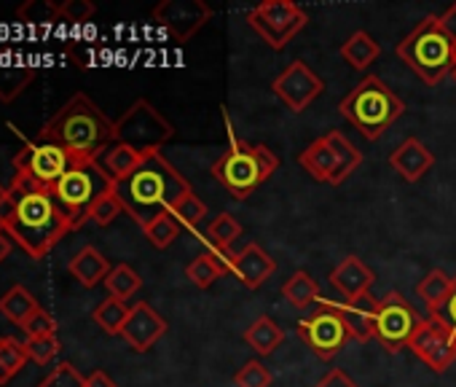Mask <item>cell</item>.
I'll use <instances>...</instances> for the list:
<instances>
[{
    "label": "cell",
    "mask_w": 456,
    "mask_h": 387,
    "mask_svg": "<svg viewBox=\"0 0 456 387\" xmlns=\"http://www.w3.org/2000/svg\"><path fill=\"white\" fill-rule=\"evenodd\" d=\"M116 197L124 205V213L142 229L164 213H172L180 200H185L191 183L180 175L175 164L167 161L161 151H153L142 164L124 180L116 183Z\"/></svg>",
    "instance_id": "cell-1"
},
{
    "label": "cell",
    "mask_w": 456,
    "mask_h": 387,
    "mask_svg": "<svg viewBox=\"0 0 456 387\" xmlns=\"http://www.w3.org/2000/svg\"><path fill=\"white\" fill-rule=\"evenodd\" d=\"M9 191L14 200V216L6 226V235L14 237V243H20L28 256L44 259L68 232H73L52 188L14 175Z\"/></svg>",
    "instance_id": "cell-2"
},
{
    "label": "cell",
    "mask_w": 456,
    "mask_h": 387,
    "mask_svg": "<svg viewBox=\"0 0 456 387\" xmlns=\"http://www.w3.org/2000/svg\"><path fill=\"white\" fill-rule=\"evenodd\" d=\"M116 124L97 108V103L78 92L73 95L41 129V140L57 143L76 159H97L113 143Z\"/></svg>",
    "instance_id": "cell-3"
},
{
    "label": "cell",
    "mask_w": 456,
    "mask_h": 387,
    "mask_svg": "<svg viewBox=\"0 0 456 387\" xmlns=\"http://www.w3.org/2000/svg\"><path fill=\"white\" fill-rule=\"evenodd\" d=\"M277 169H280V159L269 145L237 140L232 132V145H228L212 164V177L232 194L234 200L245 202Z\"/></svg>",
    "instance_id": "cell-4"
},
{
    "label": "cell",
    "mask_w": 456,
    "mask_h": 387,
    "mask_svg": "<svg viewBox=\"0 0 456 387\" xmlns=\"http://www.w3.org/2000/svg\"><path fill=\"white\" fill-rule=\"evenodd\" d=\"M397 57L427 84L437 86L456 68V44L440 25V17H424L400 44Z\"/></svg>",
    "instance_id": "cell-5"
},
{
    "label": "cell",
    "mask_w": 456,
    "mask_h": 387,
    "mask_svg": "<svg viewBox=\"0 0 456 387\" xmlns=\"http://www.w3.org/2000/svg\"><path fill=\"white\" fill-rule=\"evenodd\" d=\"M338 113L365 137V140H379L403 113L405 103L379 78V76H365L341 103Z\"/></svg>",
    "instance_id": "cell-6"
},
{
    "label": "cell",
    "mask_w": 456,
    "mask_h": 387,
    "mask_svg": "<svg viewBox=\"0 0 456 387\" xmlns=\"http://www.w3.org/2000/svg\"><path fill=\"white\" fill-rule=\"evenodd\" d=\"M113 180L105 175V169L97 164V159H76L73 167L62 175V180L52 188L60 208L65 210L73 229H81L94 205L113 191Z\"/></svg>",
    "instance_id": "cell-7"
},
{
    "label": "cell",
    "mask_w": 456,
    "mask_h": 387,
    "mask_svg": "<svg viewBox=\"0 0 456 387\" xmlns=\"http://www.w3.org/2000/svg\"><path fill=\"white\" fill-rule=\"evenodd\" d=\"M113 124H116L113 140L140 153H153L175 137V127L145 97L134 100L132 108H126L124 116Z\"/></svg>",
    "instance_id": "cell-8"
},
{
    "label": "cell",
    "mask_w": 456,
    "mask_h": 387,
    "mask_svg": "<svg viewBox=\"0 0 456 387\" xmlns=\"http://www.w3.org/2000/svg\"><path fill=\"white\" fill-rule=\"evenodd\" d=\"M248 25L269 49L282 52L309 25V14L293 0H266L248 12Z\"/></svg>",
    "instance_id": "cell-9"
},
{
    "label": "cell",
    "mask_w": 456,
    "mask_h": 387,
    "mask_svg": "<svg viewBox=\"0 0 456 387\" xmlns=\"http://www.w3.org/2000/svg\"><path fill=\"white\" fill-rule=\"evenodd\" d=\"M73 161L76 156L65 151L62 145L36 137V140H28L14 156V175L28 177L36 185L54 188L62 180V175L73 167Z\"/></svg>",
    "instance_id": "cell-10"
},
{
    "label": "cell",
    "mask_w": 456,
    "mask_h": 387,
    "mask_svg": "<svg viewBox=\"0 0 456 387\" xmlns=\"http://www.w3.org/2000/svg\"><path fill=\"white\" fill-rule=\"evenodd\" d=\"M296 333L322 358V360H330L349 339V328H346V320L338 309V301H330V299H320V307L296 323Z\"/></svg>",
    "instance_id": "cell-11"
},
{
    "label": "cell",
    "mask_w": 456,
    "mask_h": 387,
    "mask_svg": "<svg viewBox=\"0 0 456 387\" xmlns=\"http://www.w3.org/2000/svg\"><path fill=\"white\" fill-rule=\"evenodd\" d=\"M421 320L424 317H419V312L411 307V301L403 293L389 291L384 299H379L373 339H379L387 352H400L403 347H408Z\"/></svg>",
    "instance_id": "cell-12"
},
{
    "label": "cell",
    "mask_w": 456,
    "mask_h": 387,
    "mask_svg": "<svg viewBox=\"0 0 456 387\" xmlns=\"http://www.w3.org/2000/svg\"><path fill=\"white\" fill-rule=\"evenodd\" d=\"M408 347L435 374H443V371H448V366L456 363V336L440 320V315L424 317L421 325L416 328V333L411 336Z\"/></svg>",
    "instance_id": "cell-13"
},
{
    "label": "cell",
    "mask_w": 456,
    "mask_h": 387,
    "mask_svg": "<svg viewBox=\"0 0 456 387\" xmlns=\"http://www.w3.org/2000/svg\"><path fill=\"white\" fill-rule=\"evenodd\" d=\"M153 20L169 38L185 44L212 20V9L201 0H161L153 9Z\"/></svg>",
    "instance_id": "cell-14"
},
{
    "label": "cell",
    "mask_w": 456,
    "mask_h": 387,
    "mask_svg": "<svg viewBox=\"0 0 456 387\" xmlns=\"http://www.w3.org/2000/svg\"><path fill=\"white\" fill-rule=\"evenodd\" d=\"M272 89L285 103V108H290L293 113H304L322 95L325 84L306 62L296 60L274 78Z\"/></svg>",
    "instance_id": "cell-15"
},
{
    "label": "cell",
    "mask_w": 456,
    "mask_h": 387,
    "mask_svg": "<svg viewBox=\"0 0 456 387\" xmlns=\"http://www.w3.org/2000/svg\"><path fill=\"white\" fill-rule=\"evenodd\" d=\"M164 333H167V320L148 301H137L121 328V339L134 352H148Z\"/></svg>",
    "instance_id": "cell-16"
},
{
    "label": "cell",
    "mask_w": 456,
    "mask_h": 387,
    "mask_svg": "<svg viewBox=\"0 0 456 387\" xmlns=\"http://www.w3.org/2000/svg\"><path fill=\"white\" fill-rule=\"evenodd\" d=\"M232 272L245 288L256 291L277 272V261L258 243H248L240 253H232Z\"/></svg>",
    "instance_id": "cell-17"
},
{
    "label": "cell",
    "mask_w": 456,
    "mask_h": 387,
    "mask_svg": "<svg viewBox=\"0 0 456 387\" xmlns=\"http://www.w3.org/2000/svg\"><path fill=\"white\" fill-rule=\"evenodd\" d=\"M389 167L408 183H419L432 167H435V153L419 140V137H405L392 153H389Z\"/></svg>",
    "instance_id": "cell-18"
},
{
    "label": "cell",
    "mask_w": 456,
    "mask_h": 387,
    "mask_svg": "<svg viewBox=\"0 0 456 387\" xmlns=\"http://www.w3.org/2000/svg\"><path fill=\"white\" fill-rule=\"evenodd\" d=\"M328 280H330V285H333L346 301H352V299H360V296L370 293V285L376 283V275H373V269H370L362 259L346 256V259L330 272Z\"/></svg>",
    "instance_id": "cell-19"
},
{
    "label": "cell",
    "mask_w": 456,
    "mask_h": 387,
    "mask_svg": "<svg viewBox=\"0 0 456 387\" xmlns=\"http://www.w3.org/2000/svg\"><path fill=\"white\" fill-rule=\"evenodd\" d=\"M338 309H341V315L346 320V328H349L352 339H357V342L373 339L379 299H373L370 293H365V296L352 299V301H338Z\"/></svg>",
    "instance_id": "cell-20"
},
{
    "label": "cell",
    "mask_w": 456,
    "mask_h": 387,
    "mask_svg": "<svg viewBox=\"0 0 456 387\" xmlns=\"http://www.w3.org/2000/svg\"><path fill=\"white\" fill-rule=\"evenodd\" d=\"M110 261L94 248V245H86V248H81L73 259H70V264H68V272L84 285V288H94V285H100V283H105V277L110 275Z\"/></svg>",
    "instance_id": "cell-21"
},
{
    "label": "cell",
    "mask_w": 456,
    "mask_h": 387,
    "mask_svg": "<svg viewBox=\"0 0 456 387\" xmlns=\"http://www.w3.org/2000/svg\"><path fill=\"white\" fill-rule=\"evenodd\" d=\"M148 153H140V151H134V148H129V145H124V143H110L108 148H102L100 151V156H97V164L105 169V175L113 180V183H118V180H124V177H129L140 164H142V159H145Z\"/></svg>",
    "instance_id": "cell-22"
},
{
    "label": "cell",
    "mask_w": 456,
    "mask_h": 387,
    "mask_svg": "<svg viewBox=\"0 0 456 387\" xmlns=\"http://www.w3.org/2000/svg\"><path fill=\"white\" fill-rule=\"evenodd\" d=\"M296 161L304 167V172H309L314 180L320 183H333V175H336V153L328 143V137H317L314 143H309L298 156Z\"/></svg>",
    "instance_id": "cell-23"
},
{
    "label": "cell",
    "mask_w": 456,
    "mask_h": 387,
    "mask_svg": "<svg viewBox=\"0 0 456 387\" xmlns=\"http://www.w3.org/2000/svg\"><path fill=\"white\" fill-rule=\"evenodd\" d=\"M225 272H232V253H201L185 267V277L199 291H207Z\"/></svg>",
    "instance_id": "cell-24"
},
{
    "label": "cell",
    "mask_w": 456,
    "mask_h": 387,
    "mask_svg": "<svg viewBox=\"0 0 456 387\" xmlns=\"http://www.w3.org/2000/svg\"><path fill=\"white\" fill-rule=\"evenodd\" d=\"M338 54H341V60H344L349 68H354V70H368V68L379 60L381 46H379V41H376L370 33L354 30V33L346 38V44H341Z\"/></svg>",
    "instance_id": "cell-25"
},
{
    "label": "cell",
    "mask_w": 456,
    "mask_h": 387,
    "mask_svg": "<svg viewBox=\"0 0 456 387\" xmlns=\"http://www.w3.org/2000/svg\"><path fill=\"white\" fill-rule=\"evenodd\" d=\"M242 339H245V344H250L253 352L266 358V355H272L285 342V331H282V325L272 315H261L258 320L250 323V328L242 333Z\"/></svg>",
    "instance_id": "cell-26"
},
{
    "label": "cell",
    "mask_w": 456,
    "mask_h": 387,
    "mask_svg": "<svg viewBox=\"0 0 456 387\" xmlns=\"http://www.w3.org/2000/svg\"><path fill=\"white\" fill-rule=\"evenodd\" d=\"M242 237V224L232 213H220L209 221L204 232V243L212 253H232V245Z\"/></svg>",
    "instance_id": "cell-27"
},
{
    "label": "cell",
    "mask_w": 456,
    "mask_h": 387,
    "mask_svg": "<svg viewBox=\"0 0 456 387\" xmlns=\"http://www.w3.org/2000/svg\"><path fill=\"white\" fill-rule=\"evenodd\" d=\"M325 137H328V143H330V148L336 153V175H333V183L330 185H341L362 164V153L357 151V145L346 135H341L336 129L328 132Z\"/></svg>",
    "instance_id": "cell-28"
},
{
    "label": "cell",
    "mask_w": 456,
    "mask_h": 387,
    "mask_svg": "<svg viewBox=\"0 0 456 387\" xmlns=\"http://www.w3.org/2000/svg\"><path fill=\"white\" fill-rule=\"evenodd\" d=\"M451 285H453V277H448L443 269H432V272L416 285V293H419V299L424 301L429 317H435V315L443 312L445 299H448V293H451Z\"/></svg>",
    "instance_id": "cell-29"
},
{
    "label": "cell",
    "mask_w": 456,
    "mask_h": 387,
    "mask_svg": "<svg viewBox=\"0 0 456 387\" xmlns=\"http://www.w3.org/2000/svg\"><path fill=\"white\" fill-rule=\"evenodd\" d=\"M282 296L296 309H306L312 304H320V299H322L317 280L309 272H304V269H298V272H293L288 277V283L282 285Z\"/></svg>",
    "instance_id": "cell-30"
},
{
    "label": "cell",
    "mask_w": 456,
    "mask_h": 387,
    "mask_svg": "<svg viewBox=\"0 0 456 387\" xmlns=\"http://www.w3.org/2000/svg\"><path fill=\"white\" fill-rule=\"evenodd\" d=\"M38 309H41V304L33 299V293L25 285H14L4 299H0V312L17 325H25Z\"/></svg>",
    "instance_id": "cell-31"
},
{
    "label": "cell",
    "mask_w": 456,
    "mask_h": 387,
    "mask_svg": "<svg viewBox=\"0 0 456 387\" xmlns=\"http://www.w3.org/2000/svg\"><path fill=\"white\" fill-rule=\"evenodd\" d=\"M28 350L25 342L14 336H0V387L9 384L25 366H28Z\"/></svg>",
    "instance_id": "cell-32"
},
{
    "label": "cell",
    "mask_w": 456,
    "mask_h": 387,
    "mask_svg": "<svg viewBox=\"0 0 456 387\" xmlns=\"http://www.w3.org/2000/svg\"><path fill=\"white\" fill-rule=\"evenodd\" d=\"M129 312H132V307H129L126 301L108 296L105 301H100V304L94 307L92 317H94V323H97L105 333H110V336H121V328H124V323H126Z\"/></svg>",
    "instance_id": "cell-33"
},
{
    "label": "cell",
    "mask_w": 456,
    "mask_h": 387,
    "mask_svg": "<svg viewBox=\"0 0 456 387\" xmlns=\"http://www.w3.org/2000/svg\"><path fill=\"white\" fill-rule=\"evenodd\" d=\"M102 285L108 288V296L121 299V301H129V299L142 288V277H140L129 264H116V267L110 269V275L105 277Z\"/></svg>",
    "instance_id": "cell-34"
},
{
    "label": "cell",
    "mask_w": 456,
    "mask_h": 387,
    "mask_svg": "<svg viewBox=\"0 0 456 387\" xmlns=\"http://www.w3.org/2000/svg\"><path fill=\"white\" fill-rule=\"evenodd\" d=\"M36 78V68H9V65H0V100L12 103L17 100Z\"/></svg>",
    "instance_id": "cell-35"
},
{
    "label": "cell",
    "mask_w": 456,
    "mask_h": 387,
    "mask_svg": "<svg viewBox=\"0 0 456 387\" xmlns=\"http://www.w3.org/2000/svg\"><path fill=\"white\" fill-rule=\"evenodd\" d=\"M180 224L175 221V216L172 213H164V216H159L156 221H151L142 232H145V237H148V243L156 248V251H167L177 237H180Z\"/></svg>",
    "instance_id": "cell-36"
},
{
    "label": "cell",
    "mask_w": 456,
    "mask_h": 387,
    "mask_svg": "<svg viewBox=\"0 0 456 387\" xmlns=\"http://www.w3.org/2000/svg\"><path fill=\"white\" fill-rule=\"evenodd\" d=\"M17 17L25 25H52L60 20V4H52V0H28L25 6H20Z\"/></svg>",
    "instance_id": "cell-37"
},
{
    "label": "cell",
    "mask_w": 456,
    "mask_h": 387,
    "mask_svg": "<svg viewBox=\"0 0 456 387\" xmlns=\"http://www.w3.org/2000/svg\"><path fill=\"white\" fill-rule=\"evenodd\" d=\"M172 216H175V221L183 229H196L204 221V216H207V205L196 197V194H188L185 200L177 202V208L172 210Z\"/></svg>",
    "instance_id": "cell-38"
},
{
    "label": "cell",
    "mask_w": 456,
    "mask_h": 387,
    "mask_svg": "<svg viewBox=\"0 0 456 387\" xmlns=\"http://www.w3.org/2000/svg\"><path fill=\"white\" fill-rule=\"evenodd\" d=\"M274 376L272 371L256 358V360H248L237 374H234V384L237 387H272Z\"/></svg>",
    "instance_id": "cell-39"
},
{
    "label": "cell",
    "mask_w": 456,
    "mask_h": 387,
    "mask_svg": "<svg viewBox=\"0 0 456 387\" xmlns=\"http://www.w3.org/2000/svg\"><path fill=\"white\" fill-rule=\"evenodd\" d=\"M38 387H86V376L73 363L62 360Z\"/></svg>",
    "instance_id": "cell-40"
},
{
    "label": "cell",
    "mask_w": 456,
    "mask_h": 387,
    "mask_svg": "<svg viewBox=\"0 0 456 387\" xmlns=\"http://www.w3.org/2000/svg\"><path fill=\"white\" fill-rule=\"evenodd\" d=\"M113 188H116V185H113ZM121 213H124V205H121V200L116 197V191H110V194H105V197L94 205L89 221H94L97 226H110Z\"/></svg>",
    "instance_id": "cell-41"
},
{
    "label": "cell",
    "mask_w": 456,
    "mask_h": 387,
    "mask_svg": "<svg viewBox=\"0 0 456 387\" xmlns=\"http://www.w3.org/2000/svg\"><path fill=\"white\" fill-rule=\"evenodd\" d=\"M25 350H28V358L36 360V363H52L57 358V352L62 350L60 339L57 336H41V339H28L25 342Z\"/></svg>",
    "instance_id": "cell-42"
},
{
    "label": "cell",
    "mask_w": 456,
    "mask_h": 387,
    "mask_svg": "<svg viewBox=\"0 0 456 387\" xmlns=\"http://www.w3.org/2000/svg\"><path fill=\"white\" fill-rule=\"evenodd\" d=\"M94 12H97V6L92 0H65V4H60V20L73 22V25L89 22L94 17Z\"/></svg>",
    "instance_id": "cell-43"
},
{
    "label": "cell",
    "mask_w": 456,
    "mask_h": 387,
    "mask_svg": "<svg viewBox=\"0 0 456 387\" xmlns=\"http://www.w3.org/2000/svg\"><path fill=\"white\" fill-rule=\"evenodd\" d=\"M25 333H28V339H41V336H57V323H54V317L41 307L25 325Z\"/></svg>",
    "instance_id": "cell-44"
},
{
    "label": "cell",
    "mask_w": 456,
    "mask_h": 387,
    "mask_svg": "<svg viewBox=\"0 0 456 387\" xmlns=\"http://www.w3.org/2000/svg\"><path fill=\"white\" fill-rule=\"evenodd\" d=\"M314 387H360L346 371H341V368H333V371H328Z\"/></svg>",
    "instance_id": "cell-45"
},
{
    "label": "cell",
    "mask_w": 456,
    "mask_h": 387,
    "mask_svg": "<svg viewBox=\"0 0 456 387\" xmlns=\"http://www.w3.org/2000/svg\"><path fill=\"white\" fill-rule=\"evenodd\" d=\"M14 216V200H12V191L6 185H0V232H6L9 221Z\"/></svg>",
    "instance_id": "cell-46"
},
{
    "label": "cell",
    "mask_w": 456,
    "mask_h": 387,
    "mask_svg": "<svg viewBox=\"0 0 456 387\" xmlns=\"http://www.w3.org/2000/svg\"><path fill=\"white\" fill-rule=\"evenodd\" d=\"M440 320L453 331V336H456V277H453V285H451V293H448V299H445V307H443V312H440Z\"/></svg>",
    "instance_id": "cell-47"
},
{
    "label": "cell",
    "mask_w": 456,
    "mask_h": 387,
    "mask_svg": "<svg viewBox=\"0 0 456 387\" xmlns=\"http://www.w3.org/2000/svg\"><path fill=\"white\" fill-rule=\"evenodd\" d=\"M440 25H443V30L448 33V38L456 44V4H453V6H448V9L440 14Z\"/></svg>",
    "instance_id": "cell-48"
},
{
    "label": "cell",
    "mask_w": 456,
    "mask_h": 387,
    "mask_svg": "<svg viewBox=\"0 0 456 387\" xmlns=\"http://www.w3.org/2000/svg\"><path fill=\"white\" fill-rule=\"evenodd\" d=\"M86 387H116V382L105 371H92L86 376Z\"/></svg>",
    "instance_id": "cell-49"
},
{
    "label": "cell",
    "mask_w": 456,
    "mask_h": 387,
    "mask_svg": "<svg viewBox=\"0 0 456 387\" xmlns=\"http://www.w3.org/2000/svg\"><path fill=\"white\" fill-rule=\"evenodd\" d=\"M9 253H12V240L6 232H0V264L9 259Z\"/></svg>",
    "instance_id": "cell-50"
},
{
    "label": "cell",
    "mask_w": 456,
    "mask_h": 387,
    "mask_svg": "<svg viewBox=\"0 0 456 387\" xmlns=\"http://www.w3.org/2000/svg\"><path fill=\"white\" fill-rule=\"evenodd\" d=\"M451 76H453V81H456V68H453V73H451Z\"/></svg>",
    "instance_id": "cell-51"
}]
</instances>
